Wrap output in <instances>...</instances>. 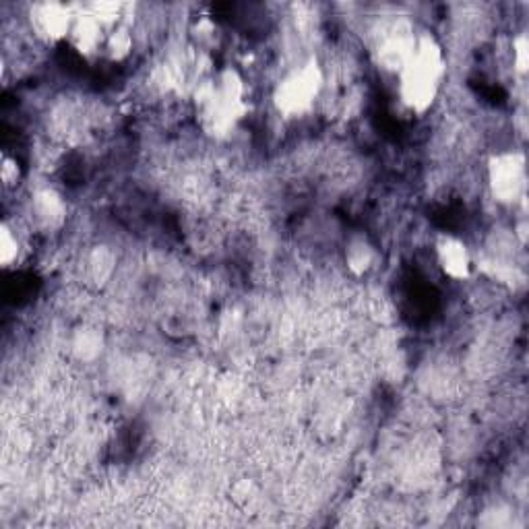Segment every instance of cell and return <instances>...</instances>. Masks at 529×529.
Returning <instances> with one entry per match:
<instances>
[{
    "mask_svg": "<svg viewBox=\"0 0 529 529\" xmlns=\"http://www.w3.org/2000/svg\"><path fill=\"white\" fill-rule=\"evenodd\" d=\"M199 127L211 139H228L251 112L242 73L226 65L213 77L199 83L193 96Z\"/></svg>",
    "mask_w": 529,
    "mask_h": 529,
    "instance_id": "1",
    "label": "cell"
},
{
    "mask_svg": "<svg viewBox=\"0 0 529 529\" xmlns=\"http://www.w3.org/2000/svg\"><path fill=\"white\" fill-rule=\"evenodd\" d=\"M447 75L443 44L430 31L414 38L410 56L397 73V93L403 108L414 114H426L437 102Z\"/></svg>",
    "mask_w": 529,
    "mask_h": 529,
    "instance_id": "2",
    "label": "cell"
},
{
    "mask_svg": "<svg viewBox=\"0 0 529 529\" xmlns=\"http://www.w3.org/2000/svg\"><path fill=\"white\" fill-rule=\"evenodd\" d=\"M325 87V71L317 56H306L273 87V108L286 118H302L319 102Z\"/></svg>",
    "mask_w": 529,
    "mask_h": 529,
    "instance_id": "3",
    "label": "cell"
},
{
    "mask_svg": "<svg viewBox=\"0 0 529 529\" xmlns=\"http://www.w3.org/2000/svg\"><path fill=\"white\" fill-rule=\"evenodd\" d=\"M490 197L505 207L525 203L527 199V162L525 153L505 149L490 155L486 166Z\"/></svg>",
    "mask_w": 529,
    "mask_h": 529,
    "instance_id": "4",
    "label": "cell"
},
{
    "mask_svg": "<svg viewBox=\"0 0 529 529\" xmlns=\"http://www.w3.org/2000/svg\"><path fill=\"white\" fill-rule=\"evenodd\" d=\"M79 5L56 3V0H46V3H34L27 11V21L34 36L48 46L69 42L71 29L77 19Z\"/></svg>",
    "mask_w": 529,
    "mask_h": 529,
    "instance_id": "5",
    "label": "cell"
},
{
    "mask_svg": "<svg viewBox=\"0 0 529 529\" xmlns=\"http://www.w3.org/2000/svg\"><path fill=\"white\" fill-rule=\"evenodd\" d=\"M434 257H437L439 269L455 282H465L472 277V253L463 238L441 232L434 240Z\"/></svg>",
    "mask_w": 529,
    "mask_h": 529,
    "instance_id": "6",
    "label": "cell"
},
{
    "mask_svg": "<svg viewBox=\"0 0 529 529\" xmlns=\"http://www.w3.org/2000/svg\"><path fill=\"white\" fill-rule=\"evenodd\" d=\"M106 34L108 29L87 11V7H79L75 25L69 36V44L81 58L93 60L104 54Z\"/></svg>",
    "mask_w": 529,
    "mask_h": 529,
    "instance_id": "7",
    "label": "cell"
},
{
    "mask_svg": "<svg viewBox=\"0 0 529 529\" xmlns=\"http://www.w3.org/2000/svg\"><path fill=\"white\" fill-rule=\"evenodd\" d=\"M344 261L352 275L362 277L377 263V248L364 232H356L346 240Z\"/></svg>",
    "mask_w": 529,
    "mask_h": 529,
    "instance_id": "8",
    "label": "cell"
},
{
    "mask_svg": "<svg viewBox=\"0 0 529 529\" xmlns=\"http://www.w3.org/2000/svg\"><path fill=\"white\" fill-rule=\"evenodd\" d=\"M133 48H135L133 27L129 21H124L108 29L102 56H106L110 62H124L133 54Z\"/></svg>",
    "mask_w": 529,
    "mask_h": 529,
    "instance_id": "9",
    "label": "cell"
},
{
    "mask_svg": "<svg viewBox=\"0 0 529 529\" xmlns=\"http://www.w3.org/2000/svg\"><path fill=\"white\" fill-rule=\"evenodd\" d=\"M414 34L412 36H391L387 38L381 48H379V58H381V65L383 69L391 71V73H399V69L403 67V62L410 56V50L414 46Z\"/></svg>",
    "mask_w": 529,
    "mask_h": 529,
    "instance_id": "10",
    "label": "cell"
},
{
    "mask_svg": "<svg viewBox=\"0 0 529 529\" xmlns=\"http://www.w3.org/2000/svg\"><path fill=\"white\" fill-rule=\"evenodd\" d=\"M21 251L15 228L9 222L0 224V267L9 269L15 265Z\"/></svg>",
    "mask_w": 529,
    "mask_h": 529,
    "instance_id": "11",
    "label": "cell"
},
{
    "mask_svg": "<svg viewBox=\"0 0 529 529\" xmlns=\"http://www.w3.org/2000/svg\"><path fill=\"white\" fill-rule=\"evenodd\" d=\"M513 69L519 75H527L529 71V38L527 31L515 36L513 40Z\"/></svg>",
    "mask_w": 529,
    "mask_h": 529,
    "instance_id": "12",
    "label": "cell"
},
{
    "mask_svg": "<svg viewBox=\"0 0 529 529\" xmlns=\"http://www.w3.org/2000/svg\"><path fill=\"white\" fill-rule=\"evenodd\" d=\"M21 178V166L17 162V158H11V155H3V160H0V180L11 189V186H17Z\"/></svg>",
    "mask_w": 529,
    "mask_h": 529,
    "instance_id": "13",
    "label": "cell"
},
{
    "mask_svg": "<svg viewBox=\"0 0 529 529\" xmlns=\"http://www.w3.org/2000/svg\"><path fill=\"white\" fill-rule=\"evenodd\" d=\"M515 230H517L519 242H521V244H525V242H527V224H525V220H523V222H519Z\"/></svg>",
    "mask_w": 529,
    "mask_h": 529,
    "instance_id": "14",
    "label": "cell"
}]
</instances>
